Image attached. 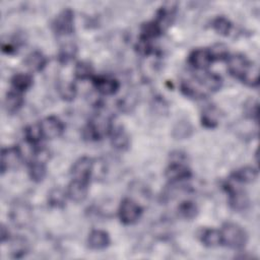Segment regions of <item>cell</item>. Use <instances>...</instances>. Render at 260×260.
Returning a JSON list of instances; mask_svg holds the SVG:
<instances>
[{"mask_svg": "<svg viewBox=\"0 0 260 260\" xmlns=\"http://www.w3.org/2000/svg\"><path fill=\"white\" fill-rule=\"evenodd\" d=\"M222 84V79L219 75L203 71L190 78L184 79L181 82V91L190 99H203L209 93L217 91Z\"/></svg>", "mask_w": 260, "mask_h": 260, "instance_id": "cell-1", "label": "cell"}, {"mask_svg": "<svg viewBox=\"0 0 260 260\" xmlns=\"http://www.w3.org/2000/svg\"><path fill=\"white\" fill-rule=\"evenodd\" d=\"M114 124L112 119L102 112L94 114L83 129V137L87 140H100L110 135Z\"/></svg>", "mask_w": 260, "mask_h": 260, "instance_id": "cell-2", "label": "cell"}, {"mask_svg": "<svg viewBox=\"0 0 260 260\" xmlns=\"http://www.w3.org/2000/svg\"><path fill=\"white\" fill-rule=\"evenodd\" d=\"M219 231L222 245L234 250H241L246 246L248 235L241 225L234 222H225Z\"/></svg>", "mask_w": 260, "mask_h": 260, "instance_id": "cell-3", "label": "cell"}, {"mask_svg": "<svg viewBox=\"0 0 260 260\" xmlns=\"http://www.w3.org/2000/svg\"><path fill=\"white\" fill-rule=\"evenodd\" d=\"M141 213V206L132 198H124L118 208L119 219L127 225L135 223L140 218Z\"/></svg>", "mask_w": 260, "mask_h": 260, "instance_id": "cell-4", "label": "cell"}, {"mask_svg": "<svg viewBox=\"0 0 260 260\" xmlns=\"http://www.w3.org/2000/svg\"><path fill=\"white\" fill-rule=\"evenodd\" d=\"M223 188L229 195L230 206L234 210L243 211L249 206L250 200H249L247 193L242 188L235 185V183L233 181L229 180L223 185Z\"/></svg>", "mask_w": 260, "mask_h": 260, "instance_id": "cell-5", "label": "cell"}, {"mask_svg": "<svg viewBox=\"0 0 260 260\" xmlns=\"http://www.w3.org/2000/svg\"><path fill=\"white\" fill-rule=\"evenodd\" d=\"M52 28L57 36H69L74 31V13L71 9L62 10L53 20Z\"/></svg>", "mask_w": 260, "mask_h": 260, "instance_id": "cell-6", "label": "cell"}, {"mask_svg": "<svg viewBox=\"0 0 260 260\" xmlns=\"http://www.w3.org/2000/svg\"><path fill=\"white\" fill-rule=\"evenodd\" d=\"M94 170V162L88 156H81L72 165L70 174L72 179H77L81 181H90Z\"/></svg>", "mask_w": 260, "mask_h": 260, "instance_id": "cell-7", "label": "cell"}, {"mask_svg": "<svg viewBox=\"0 0 260 260\" xmlns=\"http://www.w3.org/2000/svg\"><path fill=\"white\" fill-rule=\"evenodd\" d=\"M40 128L43 138L54 139L59 137L64 131L63 122L56 116H48L40 123Z\"/></svg>", "mask_w": 260, "mask_h": 260, "instance_id": "cell-8", "label": "cell"}, {"mask_svg": "<svg viewBox=\"0 0 260 260\" xmlns=\"http://www.w3.org/2000/svg\"><path fill=\"white\" fill-rule=\"evenodd\" d=\"M22 161V152L18 146L2 148L1 151V173L19 167Z\"/></svg>", "mask_w": 260, "mask_h": 260, "instance_id": "cell-9", "label": "cell"}, {"mask_svg": "<svg viewBox=\"0 0 260 260\" xmlns=\"http://www.w3.org/2000/svg\"><path fill=\"white\" fill-rule=\"evenodd\" d=\"M165 176L172 183H179L189 179L192 172L183 161H171L165 171Z\"/></svg>", "mask_w": 260, "mask_h": 260, "instance_id": "cell-10", "label": "cell"}, {"mask_svg": "<svg viewBox=\"0 0 260 260\" xmlns=\"http://www.w3.org/2000/svg\"><path fill=\"white\" fill-rule=\"evenodd\" d=\"M10 218L13 224L22 229L26 226L31 218V209L25 202L15 203L10 210Z\"/></svg>", "mask_w": 260, "mask_h": 260, "instance_id": "cell-11", "label": "cell"}, {"mask_svg": "<svg viewBox=\"0 0 260 260\" xmlns=\"http://www.w3.org/2000/svg\"><path fill=\"white\" fill-rule=\"evenodd\" d=\"M225 61H226V68L230 74L239 79L242 78L243 74L245 73L246 69L248 68L251 62L243 54L230 55Z\"/></svg>", "mask_w": 260, "mask_h": 260, "instance_id": "cell-12", "label": "cell"}, {"mask_svg": "<svg viewBox=\"0 0 260 260\" xmlns=\"http://www.w3.org/2000/svg\"><path fill=\"white\" fill-rule=\"evenodd\" d=\"M189 64L199 71H204L212 63L208 49L198 48L193 50L188 57Z\"/></svg>", "mask_w": 260, "mask_h": 260, "instance_id": "cell-13", "label": "cell"}, {"mask_svg": "<svg viewBox=\"0 0 260 260\" xmlns=\"http://www.w3.org/2000/svg\"><path fill=\"white\" fill-rule=\"evenodd\" d=\"M92 82L95 89L104 95L115 94L120 87L119 81L110 76H93Z\"/></svg>", "mask_w": 260, "mask_h": 260, "instance_id": "cell-14", "label": "cell"}, {"mask_svg": "<svg viewBox=\"0 0 260 260\" xmlns=\"http://www.w3.org/2000/svg\"><path fill=\"white\" fill-rule=\"evenodd\" d=\"M88 182L72 179L67 186V197L74 202L83 201L88 193Z\"/></svg>", "mask_w": 260, "mask_h": 260, "instance_id": "cell-15", "label": "cell"}, {"mask_svg": "<svg viewBox=\"0 0 260 260\" xmlns=\"http://www.w3.org/2000/svg\"><path fill=\"white\" fill-rule=\"evenodd\" d=\"M258 177V171L254 167L246 166L234 171L230 177V180L236 184H250L256 181Z\"/></svg>", "mask_w": 260, "mask_h": 260, "instance_id": "cell-16", "label": "cell"}, {"mask_svg": "<svg viewBox=\"0 0 260 260\" xmlns=\"http://www.w3.org/2000/svg\"><path fill=\"white\" fill-rule=\"evenodd\" d=\"M111 243L109 234L103 230H93L87 237V245L92 250L106 249Z\"/></svg>", "mask_w": 260, "mask_h": 260, "instance_id": "cell-17", "label": "cell"}, {"mask_svg": "<svg viewBox=\"0 0 260 260\" xmlns=\"http://www.w3.org/2000/svg\"><path fill=\"white\" fill-rule=\"evenodd\" d=\"M110 137L111 143L116 149L124 150L128 148L130 144L129 135L122 126H114L110 133Z\"/></svg>", "mask_w": 260, "mask_h": 260, "instance_id": "cell-18", "label": "cell"}, {"mask_svg": "<svg viewBox=\"0 0 260 260\" xmlns=\"http://www.w3.org/2000/svg\"><path fill=\"white\" fill-rule=\"evenodd\" d=\"M47 64V58L40 51H34L29 53L24 59L25 67L31 72L42 71Z\"/></svg>", "mask_w": 260, "mask_h": 260, "instance_id": "cell-19", "label": "cell"}, {"mask_svg": "<svg viewBox=\"0 0 260 260\" xmlns=\"http://www.w3.org/2000/svg\"><path fill=\"white\" fill-rule=\"evenodd\" d=\"M4 109L9 114H14L19 111L23 105V98L21 92L16 90H10L4 98Z\"/></svg>", "mask_w": 260, "mask_h": 260, "instance_id": "cell-20", "label": "cell"}, {"mask_svg": "<svg viewBox=\"0 0 260 260\" xmlns=\"http://www.w3.org/2000/svg\"><path fill=\"white\" fill-rule=\"evenodd\" d=\"M47 174V168L44 160L34 158L28 165V175L34 182H42Z\"/></svg>", "mask_w": 260, "mask_h": 260, "instance_id": "cell-21", "label": "cell"}, {"mask_svg": "<svg viewBox=\"0 0 260 260\" xmlns=\"http://www.w3.org/2000/svg\"><path fill=\"white\" fill-rule=\"evenodd\" d=\"M200 239H201V243L208 248H215L222 245L220 231L216 229L204 230L201 234Z\"/></svg>", "mask_w": 260, "mask_h": 260, "instance_id": "cell-22", "label": "cell"}, {"mask_svg": "<svg viewBox=\"0 0 260 260\" xmlns=\"http://www.w3.org/2000/svg\"><path fill=\"white\" fill-rule=\"evenodd\" d=\"M11 85L14 90L22 93L32 85V76L29 73L18 72L12 76Z\"/></svg>", "mask_w": 260, "mask_h": 260, "instance_id": "cell-23", "label": "cell"}, {"mask_svg": "<svg viewBox=\"0 0 260 260\" xmlns=\"http://www.w3.org/2000/svg\"><path fill=\"white\" fill-rule=\"evenodd\" d=\"M73 73L76 79L86 80L92 79L93 77V67L87 61H78L73 69Z\"/></svg>", "mask_w": 260, "mask_h": 260, "instance_id": "cell-24", "label": "cell"}, {"mask_svg": "<svg viewBox=\"0 0 260 260\" xmlns=\"http://www.w3.org/2000/svg\"><path fill=\"white\" fill-rule=\"evenodd\" d=\"M240 80H242L248 86H251V87L257 86L259 84V67H258V65L254 62H250L248 68L246 69L245 73L243 74V76Z\"/></svg>", "mask_w": 260, "mask_h": 260, "instance_id": "cell-25", "label": "cell"}, {"mask_svg": "<svg viewBox=\"0 0 260 260\" xmlns=\"http://www.w3.org/2000/svg\"><path fill=\"white\" fill-rule=\"evenodd\" d=\"M178 215L184 219H193L198 214V207L195 202L191 200L182 201L177 208Z\"/></svg>", "mask_w": 260, "mask_h": 260, "instance_id": "cell-26", "label": "cell"}, {"mask_svg": "<svg viewBox=\"0 0 260 260\" xmlns=\"http://www.w3.org/2000/svg\"><path fill=\"white\" fill-rule=\"evenodd\" d=\"M28 253V243L22 237H16L11 242L10 254L13 258H22Z\"/></svg>", "mask_w": 260, "mask_h": 260, "instance_id": "cell-27", "label": "cell"}, {"mask_svg": "<svg viewBox=\"0 0 260 260\" xmlns=\"http://www.w3.org/2000/svg\"><path fill=\"white\" fill-rule=\"evenodd\" d=\"M161 26L158 24V22L154 19L151 21H147L142 24L141 26V32H140V38L150 40L158 37L162 32Z\"/></svg>", "mask_w": 260, "mask_h": 260, "instance_id": "cell-28", "label": "cell"}, {"mask_svg": "<svg viewBox=\"0 0 260 260\" xmlns=\"http://www.w3.org/2000/svg\"><path fill=\"white\" fill-rule=\"evenodd\" d=\"M67 193L61 188H53L50 190L48 194V202L49 205L55 208H62L65 206L66 199H67Z\"/></svg>", "mask_w": 260, "mask_h": 260, "instance_id": "cell-29", "label": "cell"}, {"mask_svg": "<svg viewBox=\"0 0 260 260\" xmlns=\"http://www.w3.org/2000/svg\"><path fill=\"white\" fill-rule=\"evenodd\" d=\"M57 88L60 96L67 102L74 100V98L76 96L77 89L74 82L67 81V80H60L58 82Z\"/></svg>", "mask_w": 260, "mask_h": 260, "instance_id": "cell-30", "label": "cell"}, {"mask_svg": "<svg viewBox=\"0 0 260 260\" xmlns=\"http://www.w3.org/2000/svg\"><path fill=\"white\" fill-rule=\"evenodd\" d=\"M217 111L213 107L205 108L201 114V124L205 128L213 129L218 125Z\"/></svg>", "mask_w": 260, "mask_h": 260, "instance_id": "cell-31", "label": "cell"}, {"mask_svg": "<svg viewBox=\"0 0 260 260\" xmlns=\"http://www.w3.org/2000/svg\"><path fill=\"white\" fill-rule=\"evenodd\" d=\"M77 54V47L72 42L64 43L59 50L58 59L61 63H68L75 58Z\"/></svg>", "mask_w": 260, "mask_h": 260, "instance_id": "cell-32", "label": "cell"}, {"mask_svg": "<svg viewBox=\"0 0 260 260\" xmlns=\"http://www.w3.org/2000/svg\"><path fill=\"white\" fill-rule=\"evenodd\" d=\"M208 52L210 54L211 60L213 61H223L226 60L230 56L229 48L223 43H215L209 49Z\"/></svg>", "mask_w": 260, "mask_h": 260, "instance_id": "cell-33", "label": "cell"}, {"mask_svg": "<svg viewBox=\"0 0 260 260\" xmlns=\"http://www.w3.org/2000/svg\"><path fill=\"white\" fill-rule=\"evenodd\" d=\"M212 27L217 34L225 37L231 32L233 24L229 18L224 16H217L212 21Z\"/></svg>", "mask_w": 260, "mask_h": 260, "instance_id": "cell-34", "label": "cell"}, {"mask_svg": "<svg viewBox=\"0 0 260 260\" xmlns=\"http://www.w3.org/2000/svg\"><path fill=\"white\" fill-rule=\"evenodd\" d=\"M24 136L27 143L31 145H37L43 138L41 128L39 123L36 125H29L24 129Z\"/></svg>", "mask_w": 260, "mask_h": 260, "instance_id": "cell-35", "label": "cell"}, {"mask_svg": "<svg viewBox=\"0 0 260 260\" xmlns=\"http://www.w3.org/2000/svg\"><path fill=\"white\" fill-rule=\"evenodd\" d=\"M191 132H192V127H191L190 123L186 122V121H182V122L177 123V125L173 129L174 136L176 138H180V139L189 137Z\"/></svg>", "mask_w": 260, "mask_h": 260, "instance_id": "cell-36", "label": "cell"}, {"mask_svg": "<svg viewBox=\"0 0 260 260\" xmlns=\"http://www.w3.org/2000/svg\"><path fill=\"white\" fill-rule=\"evenodd\" d=\"M136 51L143 56H148L149 54L152 53V44L150 40H146L143 38L139 37V40L137 41V44L135 46Z\"/></svg>", "mask_w": 260, "mask_h": 260, "instance_id": "cell-37", "label": "cell"}, {"mask_svg": "<svg viewBox=\"0 0 260 260\" xmlns=\"http://www.w3.org/2000/svg\"><path fill=\"white\" fill-rule=\"evenodd\" d=\"M258 109H259L258 102L253 99L248 100L244 106L246 116L249 117L250 119H254L256 121L258 119Z\"/></svg>", "mask_w": 260, "mask_h": 260, "instance_id": "cell-38", "label": "cell"}, {"mask_svg": "<svg viewBox=\"0 0 260 260\" xmlns=\"http://www.w3.org/2000/svg\"><path fill=\"white\" fill-rule=\"evenodd\" d=\"M9 231H8V229L4 225V224H2L1 225V242L2 243H4L5 241H8L9 240Z\"/></svg>", "mask_w": 260, "mask_h": 260, "instance_id": "cell-39", "label": "cell"}]
</instances>
